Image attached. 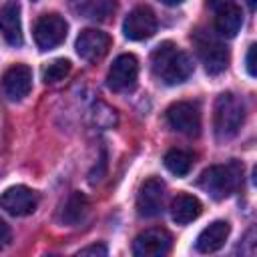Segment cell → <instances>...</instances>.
<instances>
[{
	"label": "cell",
	"instance_id": "cell-12",
	"mask_svg": "<svg viewBox=\"0 0 257 257\" xmlns=\"http://www.w3.org/2000/svg\"><path fill=\"white\" fill-rule=\"evenodd\" d=\"M165 183L159 177H149L137 195V211L141 217H157L163 211Z\"/></svg>",
	"mask_w": 257,
	"mask_h": 257
},
{
	"label": "cell",
	"instance_id": "cell-6",
	"mask_svg": "<svg viewBox=\"0 0 257 257\" xmlns=\"http://www.w3.org/2000/svg\"><path fill=\"white\" fill-rule=\"evenodd\" d=\"M165 118L173 131L183 133L187 137H197L201 131V112L195 102H189V100L173 102L167 108Z\"/></svg>",
	"mask_w": 257,
	"mask_h": 257
},
{
	"label": "cell",
	"instance_id": "cell-24",
	"mask_svg": "<svg viewBox=\"0 0 257 257\" xmlns=\"http://www.w3.org/2000/svg\"><path fill=\"white\" fill-rule=\"evenodd\" d=\"M10 243V227L0 219V249Z\"/></svg>",
	"mask_w": 257,
	"mask_h": 257
},
{
	"label": "cell",
	"instance_id": "cell-7",
	"mask_svg": "<svg viewBox=\"0 0 257 257\" xmlns=\"http://www.w3.org/2000/svg\"><path fill=\"white\" fill-rule=\"evenodd\" d=\"M68 24L58 14H42L34 24V42L40 50H52L64 42Z\"/></svg>",
	"mask_w": 257,
	"mask_h": 257
},
{
	"label": "cell",
	"instance_id": "cell-15",
	"mask_svg": "<svg viewBox=\"0 0 257 257\" xmlns=\"http://www.w3.org/2000/svg\"><path fill=\"white\" fill-rule=\"evenodd\" d=\"M0 32L10 46H22V22L18 0H6L0 8Z\"/></svg>",
	"mask_w": 257,
	"mask_h": 257
},
{
	"label": "cell",
	"instance_id": "cell-16",
	"mask_svg": "<svg viewBox=\"0 0 257 257\" xmlns=\"http://www.w3.org/2000/svg\"><path fill=\"white\" fill-rule=\"evenodd\" d=\"M229 233H231V227L227 221H213L199 233L195 241V249L199 253H215L225 245Z\"/></svg>",
	"mask_w": 257,
	"mask_h": 257
},
{
	"label": "cell",
	"instance_id": "cell-1",
	"mask_svg": "<svg viewBox=\"0 0 257 257\" xmlns=\"http://www.w3.org/2000/svg\"><path fill=\"white\" fill-rule=\"evenodd\" d=\"M151 68H153V74L163 84L175 86V84L185 82L193 74L195 64H193L191 56L185 50H181L175 42L165 40L153 50Z\"/></svg>",
	"mask_w": 257,
	"mask_h": 257
},
{
	"label": "cell",
	"instance_id": "cell-11",
	"mask_svg": "<svg viewBox=\"0 0 257 257\" xmlns=\"http://www.w3.org/2000/svg\"><path fill=\"white\" fill-rule=\"evenodd\" d=\"M157 32V16L149 6H137L122 22V34L128 40H147Z\"/></svg>",
	"mask_w": 257,
	"mask_h": 257
},
{
	"label": "cell",
	"instance_id": "cell-13",
	"mask_svg": "<svg viewBox=\"0 0 257 257\" xmlns=\"http://www.w3.org/2000/svg\"><path fill=\"white\" fill-rule=\"evenodd\" d=\"M110 48V36L96 28H86L76 38V54L88 62L100 60Z\"/></svg>",
	"mask_w": 257,
	"mask_h": 257
},
{
	"label": "cell",
	"instance_id": "cell-26",
	"mask_svg": "<svg viewBox=\"0 0 257 257\" xmlns=\"http://www.w3.org/2000/svg\"><path fill=\"white\" fill-rule=\"evenodd\" d=\"M247 4H249V10H255V0H247Z\"/></svg>",
	"mask_w": 257,
	"mask_h": 257
},
{
	"label": "cell",
	"instance_id": "cell-22",
	"mask_svg": "<svg viewBox=\"0 0 257 257\" xmlns=\"http://www.w3.org/2000/svg\"><path fill=\"white\" fill-rule=\"evenodd\" d=\"M78 255H106V247L102 243H96V245H88L84 249L78 251Z\"/></svg>",
	"mask_w": 257,
	"mask_h": 257
},
{
	"label": "cell",
	"instance_id": "cell-25",
	"mask_svg": "<svg viewBox=\"0 0 257 257\" xmlns=\"http://www.w3.org/2000/svg\"><path fill=\"white\" fill-rule=\"evenodd\" d=\"M163 4H167V6H179V4H183L185 0H161Z\"/></svg>",
	"mask_w": 257,
	"mask_h": 257
},
{
	"label": "cell",
	"instance_id": "cell-8",
	"mask_svg": "<svg viewBox=\"0 0 257 257\" xmlns=\"http://www.w3.org/2000/svg\"><path fill=\"white\" fill-rule=\"evenodd\" d=\"M38 193L26 185L8 187L0 195V209H4L12 217H26L32 215L38 207Z\"/></svg>",
	"mask_w": 257,
	"mask_h": 257
},
{
	"label": "cell",
	"instance_id": "cell-4",
	"mask_svg": "<svg viewBox=\"0 0 257 257\" xmlns=\"http://www.w3.org/2000/svg\"><path fill=\"white\" fill-rule=\"evenodd\" d=\"M195 50L205 64V70L209 74H221L229 64V50L227 46L209 30H197L193 34Z\"/></svg>",
	"mask_w": 257,
	"mask_h": 257
},
{
	"label": "cell",
	"instance_id": "cell-14",
	"mask_svg": "<svg viewBox=\"0 0 257 257\" xmlns=\"http://www.w3.org/2000/svg\"><path fill=\"white\" fill-rule=\"evenodd\" d=\"M30 88H32V70L26 64H14L4 72L2 90L10 100L14 102L22 100L24 96H28Z\"/></svg>",
	"mask_w": 257,
	"mask_h": 257
},
{
	"label": "cell",
	"instance_id": "cell-5",
	"mask_svg": "<svg viewBox=\"0 0 257 257\" xmlns=\"http://www.w3.org/2000/svg\"><path fill=\"white\" fill-rule=\"evenodd\" d=\"M209 6L215 14L213 26L215 34L221 38H233L243 26V12L235 0H209Z\"/></svg>",
	"mask_w": 257,
	"mask_h": 257
},
{
	"label": "cell",
	"instance_id": "cell-20",
	"mask_svg": "<svg viewBox=\"0 0 257 257\" xmlns=\"http://www.w3.org/2000/svg\"><path fill=\"white\" fill-rule=\"evenodd\" d=\"M80 12L90 18V20H104L114 12V2L112 0H86L80 6Z\"/></svg>",
	"mask_w": 257,
	"mask_h": 257
},
{
	"label": "cell",
	"instance_id": "cell-10",
	"mask_svg": "<svg viewBox=\"0 0 257 257\" xmlns=\"http://www.w3.org/2000/svg\"><path fill=\"white\" fill-rule=\"evenodd\" d=\"M171 233L163 227H153L139 233L133 241V253L137 257H163L171 249Z\"/></svg>",
	"mask_w": 257,
	"mask_h": 257
},
{
	"label": "cell",
	"instance_id": "cell-19",
	"mask_svg": "<svg viewBox=\"0 0 257 257\" xmlns=\"http://www.w3.org/2000/svg\"><path fill=\"white\" fill-rule=\"evenodd\" d=\"M165 167L177 175V177H185L189 175L191 167H193V155L189 151H183V149H171L167 155H165Z\"/></svg>",
	"mask_w": 257,
	"mask_h": 257
},
{
	"label": "cell",
	"instance_id": "cell-17",
	"mask_svg": "<svg viewBox=\"0 0 257 257\" xmlns=\"http://www.w3.org/2000/svg\"><path fill=\"white\" fill-rule=\"evenodd\" d=\"M201 211H203V205L195 195L179 193L171 201V217L177 225H187V223L195 221L201 215Z\"/></svg>",
	"mask_w": 257,
	"mask_h": 257
},
{
	"label": "cell",
	"instance_id": "cell-18",
	"mask_svg": "<svg viewBox=\"0 0 257 257\" xmlns=\"http://www.w3.org/2000/svg\"><path fill=\"white\" fill-rule=\"evenodd\" d=\"M86 213H88V201H86V197L82 193H72L66 199L64 207L60 211V221L66 223V225H70V227H74V225H78L86 217Z\"/></svg>",
	"mask_w": 257,
	"mask_h": 257
},
{
	"label": "cell",
	"instance_id": "cell-23",
	"mask_svg": "<svg viewBox=\"0 0 257 257\" xmlns=\"http://www.w3.org/2000/svg\"><path fill=\"white\" fill-rule=\"evenodd\" d=\"M245 62H247V72H249V76H255V44L249 46L247 56H245Z\"/></svg>",
	"mask_w": 257,
	"mask_h": 257
},
{
	"label": "cell",
	"instance_id": "cell-2",
	"mask_svg": "<svg viewBox=\"0 0 257 257\" xmlns=\"http://www.w3.org/2000/svg\"><path fill=\"white\" fill-rule=\"evenodd\" d=\"M243 177V165L237 161H231L227 165H213L205 169L199 177V187L209 193L215 201L227 199L241 183Z\"/></svg>",
	"mask_w": 257,
	"mask_h": 257
},
{
	"label": "cell",
	"instance_id": "cell-21",
	"mask_svg": "<svg viewBox=\"0 0 257 257\" xmlns=\"http://www.w3.org/2000/svg\"><path fill=\"white\" fill-rule=\"evenodd\" d=\"M70 68H72L70 60H66V58H56V60H52L48 66H44V70H42V80H44L46 84H56V82H60V80H64V78L68 76Z\"/></svg>",
	"mask_w": 257,
	"mask_h": 257
},
{
	"label": "cell",
	"instance_id": "cell-3",
	"mask_svg": "<svg viewBox=\"0 0 257 257\" xmlns=\"http://www.w3.org/2000/svg\"><path fill=\"white\" fill-rule=\"evenodd\" d=\"M245 122V104L243 100L233 92H223L215 100V112H213V126L217 139H233Z\"/></svg>",
	"mask_w": 257,
	"mask_h": 257
},
{
	"label": "cell",
	"instance_id": "cell-9",
	"mask_svg": "<svg viewBox=\"0 0 257 257\" xmlns=\"http://www.w3.org/2000/svg\"><path fill=\"white\" fill-rule=\"evenodd\" d=\"M139 78V60L133 54H118L108 68L106 84L114 92H128L135 88Z\"/></svg>",
	"mask_w": 257,
	"mask_h": 257
}]
</instances>
